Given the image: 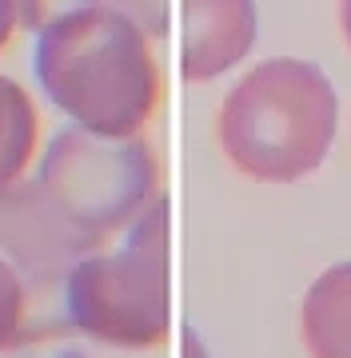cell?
I'll return each instance as SVG.
<instances>
[{
	"instance_id": "cell-1",
	"label": "cell",
	"mask_w": 351,
	"mask_h": 358,
	"mask_svg": "<svg viewBox=\"0 0 351 358\" xmlns=\"http://www.w3.org/2000/svg\"><path fill=\"white\" fill-rule=\"evenodd\" d=\"M40 92L72 128L100 140H132L160 103L152 40L108 4L64 16L32 48Z\"/></svg>"
},
{
	"instance_id": "cell-2",
	"label": "cell",
	"mask_w": 351,
	"mask_h": 358,
	"mask_svg": "<svg viewBox=\"0 0 351 358\" xmlns=\"http://www.w3.org/2000/svg\"><path fill=\"white\" fill-rule=\"evenodd\" d=\"M339 100L324 68L296 56L260 60L220 103V148L260 183L319 171L336 143Z\"/></svg>"
},
{
	"instance_id": "cell-3",
	"label": "cell",
	"mask_w": 351,
	"mask_h": 358,
	"mask_svg": "<svg viewBox=\"0 0 351 358\" xmlns=\"http://www.w3.org/2000/svg\"><path fill=\"white\" fill-rule=\"evenodd\" d=\"M68 327L92 343L152 350L172 331V207L160 195L116 251L80 259L64 279Z\"/></svg>"
},
{
	"instance_id": "cell-4",
	"label": "cell",
	"mask_w": 351,
	"mask_h": 358,
	"mask_svg": "<svg viewBox=\"0 0 351 358\" xmlns=\"http://www.w3.org/2000/svg\"><path fill=\"white\" fill-rule=\"evenodd\" d=\"M36 183L72 227L104 251L160 199L156 152L132 140H100L80 128H60L36 167Z\"/></svg>"
},
{
	"instance_id": "cell-5",
	"label": "cell",
	"mask_w": 351,
	"mask_h": 358,
	"mask_svg": "<svg viewBox=\"0 0 351 358\" xmlns=\"http://www.w3.org/2000/svg\"><path fill=\"white\" fill-rule=\"evenodd\" d=\"M96 251L100 247L60 215L36 179L0 183V259L25 282H64L68 271Z\"/></svg>"
},
{
	"instance_id": "cell-6",
	"label": "cell",
	"mask_w": 351,
	"mask_h": 358,
	"mask_svg": "<svg viewBox=\"0 0 351 358\" xmlns=\"http://www.w3.org/2000/svg\"><path fill=\"white\" fill-rule=\"evenodd\" d=\"M256 32V0H180V76L188 84L223 76L247 60Z\"/></svg>"
},
{
	"instance_id": "cell-7",
	"label": "cell",
	"mask_w": 351,
	"mask_h": 358,
	"mask_svg": "<svg viewBox=\"0 0 351 358\" xmlns=\"http://www.w3.org/2000/svg\"><path fill=\"white\" fill-rule=\"evenodd\" d=\"M299 331L312 358H351V263L327 267L308 287Z\"/></svg>"
},
{
	"instance_id": "cell-8",
	"label": "cell",
	"mask_w": 351,
	"mask_h": 358,
	"mask_svg": "<svg viewBox=\"0 0 351 358\" xmlns=\"http://www.w3.org/2000/svg\"><path fill=\"white\" fill-rule=\"evenodd\" d=\"M36 108L13 76L0 72V183L25 179L36 155Z\"/></svg>"
},
{
	"instance_id": "cell-9",
	"label": "cell",
	"mask_w": 351,
	"mask_h": 358,
	"mask_svg": "<svg viewBox=\"0 0 351 358\" xmlns=\"http://www.w3.org/2000/svg\"><path fill=\"white\" fill-rule=\"evenodd\" d=\"M25 319H28V282L13 263L0 259V355L20 346L25 338Z\"/></svg>"
},
{
	"instance_id": "cell-10",
	"label": "cell",
	"mask_w": 351,
	"mask_h": 358,
	"mask_svg": "<svg viewBox=\"0 0 351 358\" xmlns=\"http://www.w3.org/2000/svg\"><path fill=\"white\" fill-rule=\"evenodd\" d=\"M96 4H104V0H13L16 8V28H25V32H44V28L60 24L64 16L72 13H84V8H96Z\"/></svg>"
},
{
	"instance_id": "cell-11",
	"label": "cell",
	"mask_w": 351,
	"mask_h": 358,
	"mask_svg": "<svg viewBox=\"0 0 351 358\" xmlns=\"http://www.w3.org/2000/svg\"><path fill=\"white\" fill-rule=\"evenodd\" d=\"M104 4L128 16L148 40H164L172 32V0H104Z\"/></svg>"
},
{
	"instance_id": "cell-12",
	"label": "cell",
	"mask_w": 351,
	"mask_h": 358,
	"mask_svg": "<svg viewBox=\"0 0 351 358\" xmlns=\"http://www.w3.org/2000/svg\"><path fill=\"white\" fill-rule=\"evenodd\" d=\"M13 32H16V8H13V0H0V48L8 44Z\"/></svg>"
},
{
	"instance_id": "cell-13",
	"label": "cell",
	"mask_w": 351,
	"mask_h": 358,
	"mask_svg": "<svg viewBox=\"0 0 351 358\" xmlns=\"http://www.w3.org/2000/svg\"><path fill=\"white\" fill-rule=\"evenodd\" d=\"M184 358H208L204 355V343L195 338V331H184Z\"/></svg>"
},
{
	"instance_id": "cell-14",
	"label": "cell",
	"mask_w": 351,
	"mask_h": 358,
	"mask_svg": "<svg viewBox=\"0 0 351 358\" xmlns=\"http://www.w3.org/2000/svg\"><path fill=\"white\" fill-rule=\"evenodd\" d=\"M339 20H343V36L351 44V0H339Z\"/></svg>"
}]
</instances>
